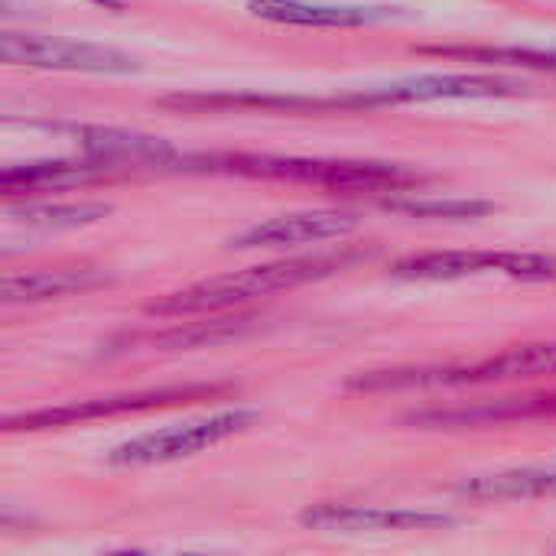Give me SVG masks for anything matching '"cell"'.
<instances>
[{"mask_svg": "<svg viewBox=\"0 0 556 556\" xmlns=\"http://www.w3.org/2000/svg\"><path fill=\"white\" fill-rule=\"evenodd\" d=\"M173 169L248 176V179H287V182H309L339 192H407L424 182L417 169L401 163L274 156V153H179Z\"/></svg>", "mask_w": 556, "mask_h": 556, "instance_id": "cell-1", "label": "cell"}, {"mask_svg": "<svg viewBox=\"0 0 556 556\" xmlns=\"http://www.w3.org/2000/svg\"><path fill=\"white\" fill-rule=\"evenodd\" d=\"M345 257H300V261H274L261 267H248L238 274L212 277L202 283H192L186 290H176L156 303L147 306L150 316L160 319H179V316H195V313H222L235 309L248 300L296 290L303 283H316L342 270Z\"/></svg>", "mask_w": 556, "mask_h": 556, "instance_id": "cell-2", "label": "cell"}, {"mask_svg": "<svg viewBox=\"0 0 556 556\" xmlns=\"http://www.w3.org/2000/svg\"><path fill=\"white\" fill-rule=\"evenodd\" d=\"M541 375H556V342L518 345L472 365H437V368H388L362 371L349 378L352 391H404V388H472L528 381Z\"/></svg>", "mask_w": 556, "mask_h": 556, "instance_id": "cell-3", "label": "cell"}, {"mask_svg": "<svg viewBox=\"0 0 556 556\" xmlns=\"http://www.w3.org/2000/svg\"><path fill=\"white\" fill-rule=\"evenodd\" d=\"M261 420L257 410L251 407H235V410H218L199 420H186L166 430L140 433L108 453V466L114 469H143V466H163L176 463L186 456H195L202 450H212L238 433H248Z\"/></svg>", "mask_w": 556, "mask_h": 556, "instance_id": "cell-4", "label": "cell"}, {"mask_svg": "<svg viewBox=\"0 0 556 556\" xmlns=\"http://www.w3.org/2000/svg\"><path fill=\"white\" fill-rule=\"evenodd\" d=\"M479 274H502L525 283H554L556 254L538 251H430L391 264L397 280H466Z\"/></svg>", "mask_w": 556, "mask_h": 556, "instance_id": "cell-5", "label": "cell"}, {"mask_svg": "<svg viewBox=\"0 0 556 556\" xmlns=\"http://www.w3.org/2000/svg\"><path fill=\"white\" fill-rule=\"evenodd\" d=\"M0 55L10 65L52 68V72H81V75H130L140 72V59L91 39H65L42 33H3Z\"/></svg>", "mask_w": 556, "mask_h": 556, "instance_id": "cell-6", "label": "cell"}, {"mask_svg": "<svg viewBox=\"0 0 556 556\" xmlns=\"http://www.w3.org/2000/svg\"><path fill=\"white\" fill-rule=\"evenodd\" d=\"M222 394L218 384H176V388H160V391H140V394H114V397H91V401H75V404H59L20 417H7L3 430H49V427H68V424H85V420H101V417H121V414H137V410H153V407H173L199 397Z\"/></svg>", "mask_w": 556, "mask_h": 556, "instance_id": "cell-7", "label": "cell"}, {"mask_svg": "<svg viewBox=\"0 0 556 556\" xmlns=\"http://www.w3.org/2000/svg\"><path fill=\"white\" fill-rule=\"evenodd\" d=\"M525 81L511 75H476V72H430L401 78L391 85H371L362 88L365 108L381 104H424V101H479V98H511L525 94Z\"/></svg>", "mask_w": 556, "mask_h": 556, "instance_id": "cell-8", "label": "cell"}, {"mask_svg": "<svg viewBox=\"0 0 556 556\" xmlns=\"http://www.w3.org/2000/svg\"><path fill=\"white\" fill-rule=\"evenodd\" d=\"M313 531L326 534H368V531H440L456 518L424 508H384V505H316L300 518Z\"/></svg>", "mask_w": 556, "mask_h": 556, "instance_id": "cell-9", "label": "cell"}, {"mask_svg": "<svg viewBox=\"0 0 556 556\" xmlns=\"http://www.w3.org/2000/svg\"><path fill=\"white\" fill-rule=\"evenodd\" d=\"M248 10L267 23L313 26V29H355V26H375L407 16L401 7L332 3V0H248Z\"/></svg>", "mask_w": 556, "mask_h": 556, "instance_id": "cell-10", "label": "cell"}, {"mask_svg": "<svg viewBox=\"0 0 556 556\" xmlns=\"http://www.w3.org/2000/svg\"><path fill=\"white\" fill-rule=\"evenodd\" d=\"M358 228V215L342 212V208H306V212H287L277 218H267L244 235L231 241L238 251H254V248H296V244H313V241H332L345 238Z\"/></svg>", "mask_w": 556, "mask_h": 556, "instance_id": "cell-11", "label": "cell"}, {"mask_svg": "<svg viewBox=\"0 0 556 556\" xmlns=\"http://www.w3.org/2000/svg\"><path fill=\"white\" fill-rule=\"evenodd\" d=\"M78 137V147L88 160H98L104 166H173L176 163V147L166 143L163 137L137 134V130H121V127H72Z\"/></svg>", "mask_w": 556, "mask_h": 556, "instance_id": "cell-12", "label": "cell"}, {"mask_svg": "<svg viewBox=\"0 0 556 556\" xmlns=\"http://www.w3.org/2000/svg\"><path fill=\"white\" fill-rule=\"evenodd\" d=\"M117 169L104 166L98 160H36V163H20L7 166L0 173V189L3 195H29V192H62L75 186H91L114 179Z\"/></svg>", "mask_w": 556, "mask_h": 556, "instance_id": "cell-13", "label": "cell"}, {"mask_svg": "<svg viewBox=\"0 0 556 556\" xmlns=\"http://www.w3.org/2000/svg\"><path fill=\"white\" fill-rule=\"evenodd\" d=\"M531 417H556V394H534V397H505L476 407H450V410H424L414 414L410 424L417 427H489V424H511Z\"/></svg>", "mask_w": 556, "mask_h": 556, "instance_id": "cell-14", "label": "cell"}, {"mask_svg": "<svg viewBox=\"0 0 556 556\" xmlns=\"http://www.w3.org/2000/svg\"><path fill=\"white\" fill-rule=\"evenodd\" d=\"M111 277L91 267H65V270H33V274H13L0 287L3 306H23V303H42L59 300L72 293H91L104 287Z\"/></svg>", "mask_w": 556, "mask_h": 556, "instance_id": "cell-15", "label": "cell"}, {"mask_svg": "<svg viewBox=\"0 0 556 556\" xmlns=\"http://www.w3.org/2000/svg\"><path fill=\"white\" fill-rule=\"evenodd\" d=\"M459 498L469 502H531V498H551L556 495V463L554 466H525V469H505L476 476L456 485Z\"/></svg>", "mask_w": 556, "mask_h": 556, "instance_id": "cell-16", "label": "cell"}, {"mask_svg": "<svg viewBox=\"0 0 556 556\" xmlns=\"http://www.w3.org/2000/svg\"><path fill=\"white\" fill-rule=\"evenodd\" d=\"M254 316H222V319H205V323H173L163 332H150L143 342L153 349H205V345H222L235 342L244 332L254 329Z\"/></svg>", "mask_w": 556, "mask_h": 556, "instance_id": "cell-17", "label": "cell"}, {"mask_svg": "<svg viewBox=\"0 0 556 556\" xmlns=\"http://www.w3.org/2000/svg\"><path fill=\"white\" fill-rule=\"evenodd\" d=\"M420 52L482 62V65H515V68L556 72V46H427Z\"/></svg>", "mask_w": 556, "mask_h": 556, "instance_id": "cell-18", "label": "cell"}, {"mask_svg": "<svg viewBox=\"0 0 556 556\" xmlns=\"http://www.w3.org/2000/svg\"><path fill=\"white\" fill-rule=\"evenodd\" d=\"M16 222L29 228H88L111 215L108 202H23L7 208Z\"/></svg>", "mask_w": 556, "mask_h": 556, "instance_id": "cell-19", "label": "cell"}, {"mask_svg": "<svg viewBox=\"0 0 556 556\" xmlns=\"http://www.w3.org/2000/svg\"><path fill=\"white\" fill-rule=\"evenodd\" d=\"M388 212L424 218V222H472L495 212V202L489 199H450V195H410V199H388Z\"/></svg>", "mask_w": 556, "mask_h": 556, "instance_id": "cell-20", "label": "cell"}]
</instances>
